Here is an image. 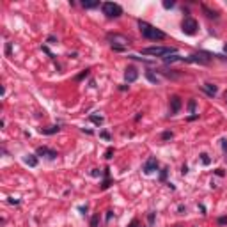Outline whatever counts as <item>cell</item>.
Returning <instances> with one entry per match:
<instances>
[{
    "label": "cell",
    "mask_w": 227,
    "mask_h": 227,
    "mask_svg": "<svg viewBox=\"0 0 227 227\" xmlns=\"http://www.w3.org/2000/svg\"><path fill=\"white\" fill-rule=\"evenodd\" d=\"M197 29H199L197 20H194L192 16H185V20H183V23H181V30L185 32L186 36H195Z\"/></svg>",
    "instance_id": "5b68a950"
},
{
    "label": "cell",
    "mask_w": 227,
    "mask_h": 227,
    "mask_svg": "<svg viewBox=\"0 0 227 227\" xmlns=\"http://www.w3.org/2000/svg\"><path fill=\"white\" fill-rule=\"evenodd\" d=\"M100 174H101V172H100L98 169H93V170H91V176H93V177H98Z\"/></svg>",
    "instance_id": "4dcf8cb0"
},
{
    "label": "cell",
    "mask_w": 227,
    "mask_h": 227,
    "mask_svg": "<svg viewBox=\"0 0 227 227\" xmlns=\"http://www.w3.org/2000/svg\"><path fill=\"white\" fill-rule=\"evenodd\" d=\"M155 215H156L155 211H149V215H147V222H149V225H151V227L155 225Z\"/></svg>",
    "instance_id": "7402d4cb"
},
{
    "label": "cell",
    "mask_w": 227,
    "mask_h": 227,
    "mask_svg": "<svg viewBox=\"0 0 227 227\" xmlns=\"http://www.w3.org/2000/svg\"><path fill=\"white\" fill-rule=\"evenodd\" d=\"M107 39H108L113 52H124L130 46V39L126 36H123V34H108Z\"/></svg>",
    "instance_id": "7a4b0ae2"
},
{
    "label": "cell",
    "mask_w": 227,
    "mask_h": 227,
    "mask_svg": "<svg viewBox=\"0 0 227 227\" xmlns=\"http://www.w3.org/2000/svg\"><path fill=\"white\" fill-rule=\"evenodd\" d=\"M128 227H138V220H137V218H135V220H131V224H130Z\"/></svg>",
    "instance_id": "d590c367"
},
{
    "label": "cell",
    "mask_w": 227,
    "mask_h": 227,
    "mask_svg": "<svg viewBox=\"0 0 227 227\" xmlns=\"http://www.w3.org/2000/svg\"><path fill=\"white\" fill-rule=\"evenodd\" d=\"M181 98H179V96H172V98H170V112L172 113H177L179 112V110H181Z\"/></svg>",
    "instance_id": "30bf717a"
},
{
    "label": "cell",
    "mask_w": 227,
    "mask_h": 227,
    "mask_svg": "<svg viewBox=\"0 0 227 227\" xmlns=\"http://www.w3.org/2000/svg\"><path fill=\"white\" fill-rule=\"evenodd\" d=\"M165 177H167V169H163V170H162V176H160V179L165 181Z\"/></svg>",
    "instance_id": "e575fe53"
},
{
    "label": "cell",
    "mask_w": 227,
    "mask_h": 227,
    "mask_svg": "<svg viewBox=\"0 0 227 227\" xmlns=\"http://www.w3.org/2000/svg\"><path fill=\"white\" fill-rule=\"evenodd\" d=\"M224 52H227V44H225V46H224Z\"/></svg>",
    "instance_id": "b9f144b4"
},
{
    "label": "cell",
    "mask_w": 227,
    "mask_h": 227,
    "mask_svg": "<svg viewBox=\"0 0 227 227\" xmlns=\"http://www.w3.org/2000/svg\"><path fill=\"white\" fill-rule=\"evenodd\" d=\"M100 137H101V138H105V140H110V133H108V131H100Z\"/></svg>",
    "instance_id": "484cf974"
},
{
    "label": "cell",
    "mask_w": 227,
    "mask_h": 227,
    "mask_svg": "<svg viewBox=\"0 0 227 227\" xmlns=\"http://www.w3.org/2000/svg\"><path fill=\"white\" fill-rule=\"evenodd\" d=\"M163 62H165V64H172V62H185V57H181V55L174 53L172 57H170V55H169V57H165V59H163Z\"/></svg>",
    "instance_id": "7c38bea8"
},
{
    "label": "cell",
    "mask_w": 227,
    "mask_h": 227,
    "mask_svg": "<svg viewBox=\"0 0 227 227\" xmlns=\"http://www.w3.org/2000/svg\"><path fill=\"white\" fill-rule=\"evenodd\" d=\"M55 41H57V37H55V36H50V37H48V43H50V44H53Z\"/></svg>",
    "instance_id": "8d00e7d4"
},
{
    "label": "cell",
    "mask_w": 227,
    "mask_h": 227,
    "mask_svg": "<svg viewBox=\"0 0 227 227\" xmlns=\"http://www.w3.org/2000/svg\"><path fill=\"white\" fill-rule=\"evenodd\" d=\"M7 202H9V204H20V201H16V199H9Z\"/></svg>",
    "instance_id": "74e56055"
},
{
    "label": "cell",
    "mask_w": 227,
    "mask_h": 227,
    "mask_svg": "<svg viewBox=\"0 0 227 227\" xmlns=\"http://www.w3.org/2000/svg\"><path fill=\"white\" fill-rule=\"evenodd\" d=\"M215 174H217L218 177H224V176H225V172H224V169H217V170H215Z\"/></svg>",
    "instance_id": "f1b7e54d"
},
{
    "label": "cell",
    "mask_w": 227,
    "mask_h": 227,
    "mask_svg": "<svg viewBox=\"0 0 227 227\" xmlns=\"http://www.w3.org/2000/svg\"><path fill=\"white\" fill-rule=\"evenodd\" d=\"M188 110H190V113H195V100L188 101Z\"/></svg>",
    "instance_id": "d4e9b609"
},
{
    "label": "cell",
    "mask_w": 227,
    "mask_h": 227,
    "mask_svg": "<svg viewBox=\"0 0 227 227\" xmlns=\"http://www.w3.org/2000/svg\"><path fill=\"white\" fill-rule=\"evenodd\" d=\"M137 78H138V71H137L135 68H128L126 73H124V80H126L128 83H133Z\"/></svg>",
    "instance_id": "9c48e42d"
},
{
    "label": "cell",
    "mask_w": 227,
    "mask_h": 227,
    "mask_svg": "<svg viewBox=\"0 0 227 227\" xmlns=\"http://www.w3.org/2000/svg\"><path fill=\"white\" fill-rule=\"evenodd\" d=\"M220 142H222V149H224V153L227 155V140L224 138V140H220Z\"/></svg>",
    "instance_id": "1f68e13d"
},
{
    "label": "cell",
    "mask_w": 227,
    "mask_h": 227,
    "mask_svg": "<svg viewBox=\"0 0 227 227\" xmlns=\"http://www.w3.org/2000/svg\"><path fill=\"white\" fill-rule=\"evenodd\" d=\"M213 59V55L209 52H199L194 55H188L185 57V62H195V64H208V62Z\"/></svg>",
    "instance_id": "8992f818"
},
{
    "label": "cell",
    "mask_w": 227,
    "mask_h": 227,
    "mask_svg": "<svg viewBox=\"0 0 227 227\" xmlns=\"http://www.w3.org/2000/svg\"><path fill=\"white\" fill-rule=\"evenodd\" d=\"M201 162H202V165H209V163H211V158H209L206 153H202V155H201Z\"/></svg>",
    "instance_id": "44dd1931"
},
{
    "label": "cell",
    "mask_w": 227,
    "mask_h": 227,
    "mask_svg": "<svg viewBox=\"0 0 227 227\" xmlns=\"http://www.w3.org/2000/svg\"><path fill=\"white\" fill-rule=\"evenodd\" d=\"M59 130H61V126L55 124V126H50V128H41V133L43 135H53V133H57Z\"/></svg>",
    "instance_id": "4fadbf2b"
},
{
    "label": "cell",
    "mask_w": 227,
    "mask_h": 227,
    "mask_svg": "<svg viewBox=\"0 0 227 227\" xmlns=\"http://www.w3.org/2000/svg\"><path fill=\"white\" fill-rule=\"evenodd\" d=\"M112 155H113V149H112V147H108V149H107V153H105V158H107V160H110V158H112Z\"/></svg>",
    "instance_id": "4316f807"
},
{
    "label": "cell",
    "mask_w": 227,
    "mask_h": 227,
    "mask_svg": "<svg viewBox=\"0 0 227 227\" xmlns=\"http://www.w3.org/2000/svg\"><path fill=\"white\" fill-rule=\"evenodd\" d=\"M5 55H11V43H5Z\"/></svg>",
    "instance_id": "d6a6232c"
},
{
    "label": "cell",
    "mask_w": 227,
    "mask_h": 227,
    "mask_svg": "<svg viewBox=\"0 0 227 227\" xmlns=\"http://www.w3.org/2000/svg\"><path fill=\"white\" fill-rule=\"evenodd\" d=\"M201 89H202V93H206L208 96H217L218 93V87L217 85H213V83H204V85H201Z\"/></svg>",
    "instance_id": "8fae6325"
},
{
    "label": "cell",
    "mask_w": 227,
    "mask_h": 227,
    "mask_svg": "<svg viewBox=\"0 0 227 227\" xmlns=\"http://www.w3.org/2000/svg\"><path fill=\"white\" fill-rule=\"evenodd\" d=\"M138 29L142 32L145 39H151V41H160V39H165V32H162L160 29H156L153 25H149L147 21L138 20Z\"/></svg>",
    "instance_id": "6da1fadb"
},
{
    "label": "cell",
    "mask_w": 227,
    "mask_h": 227,
    "mask_svg": "<svg viewBox=\"0 0 227 227\" xmlns=\"http://www.w3.org/2000/svg\"><path fill=\"white\" fill-rule=\"evenodd\" d=\"M98 224H100V213H94L91 218V227H98Z\"/></svg>",
    "instance_id": "ffe728a7"
},
{
    "label": "cell",
    "mask_w": 227,
    "mask_h": 227,
    "mask_svg": "<svg viewBox=\"0 0 227 227\" xmlns=\"http://www.w3.org/2000/svg\"><path fill=\"white\" fill-rule=\"evenodd\" d=\"M101 11H103V14L107 18H119L123 14V7L119 4H113V2H103Z\"/></svg>",
    "instance_id": "277c9868"
},
{
    "label": "cell",
    "mask_w": 227,
    "mask_h": 227,
    "mask_svg": "<svg viewBox=\"0 0 227 227\" xmlns=\"http://www.w3.org/2000/svg\"><path fill=\"white\" fill-rule=\"evenodd\" d=\"M36 155H37V156H44V158H48V160H55V158L59 156V153H57V151H53V149H48V147L41 145V147H37Z\"/></svg>",
    "instance_id": "52a82bcc"
},
{
    "label": "cell",
    "mask_w": 227,
    "mask_h": 227,
    "mask_svg": "<svg viewBox=\"0 0 227 227\" xmlns=\"http://www.w3.org/2000/svg\"><path fill=\"white\" fill-rule=\"evenodd\" d=\"M25 163H27L29 167H36V165H37V156H36V155L25 156Z\"/></svg>",
    "instance_id": "9a60e30c"
},
{
    "label": "cell",
    "mask_w": 227,
    "mask_h": 227,
    "mask_svg": "<svg viewBox=\"0 0 227 227\" xmlns=\"http://www.w3.org/2000/svg\"><path fill=\"white\" fill-rule=\"evenodd\" d=\"M78 209H80L82 213H87V206H80V208H78Z\"/></svg>",
    "instance_id": "ab89813d"
},
{
    "label": "cell",
    "mask_w": 227,
    "mask_h": 227,
    "mask_svg": "<svg viewBox=\"0 0 227 227\" xmlns=\"http://www.w3.org/2000/svg\"><path fill=\"white\" fill-rule=\"evenodd\" d=\"M89 121L100 126V124H103V121H105V119L101 117V115H89Z\"/></svg>",
    "instance_id": "ac0fdd59"
},
{
    "label": "cell",
    "mask_w": 227,
    "mask_h": 227,
    "mask_svg": "<svg viewBox=\"0 0 227 227\" xmlns=\"http://www.w3.org/2000/svg\"><path fill=\"white\" fill-rule=\"evenodd\" d=\"M197 117H199V115H197V113H195V115H190V117H188V121H195Z\"/></svg>",
    "instance_id": "60d3db41"
},
{
    "label": "cell",
    "mask_w": 227,
    "mask_h": 227,
    "mask_svg": "<svg viewBox=\"0 0 227 227\" xmlns=\"http://www.w3.org/2000/svg\"><path fill=\"white\" fill-rule=\"evenodd\" d=\"M177 52L176 48H172V46H147V48H144L142 50V53L144 55H153V57H169V55H174V53Z\"/></svg>",
    "instance_id": "3957f363"
},
{
    "label": "cell",
    "mask_w": 227,
    "mask_h": 227,
    "mask_svg": "<svg viewBox=\"0 0 227 227\" xmlns=\"http://www.w3.org/2000/svg\"><path fill=\"white\" fill-rule=\"evenodd\" d=\"M202 11L206 12L208 18H218V12H217V11H211L208 5H204V4H202Z\"/></svg>",
    "instance_id": "2e32d148"
},
{
    "label": "cell",
    "mask_w": 227,
    "mask_h": 227,
    "mask_svg": "<svg viewBox=\"0 0 227 227\" xmlns=\"http://www.w3.org/2000/svg\"><path fill=\"white\" fill-rule=\"evenodd\" d=\"M174 5H176L174 0H165V2H163V7H165V9H172Z\"/></svg>",
    "instance_id": "cb8c5ba5"
},
{
    "label": "cell",
    "mask_w": 227,
    "mask_h": 227,
    "mask_svg": "<svg viewBox=\"0 0 227 227\" xmlns=\"http://www.w3.org/2000/svg\"><path fill=\"white\" fill-rule=\"evenodd\" d=\"M186 172H188V167L183 165V169H181V174H186Z\"/></svg>",
    "instance_id": "f35d334b"
},
{
    "label": "cell",
    "mask_w": 227,
    "mask_h": 227,
    "mask_svg": "<svg viewBox=\"0 0 227 227\" xmlns=\"http://www.w3.org/2000/svg\"><path fill=\"white\" fill-rule=\"evenodd\" d=\"M145 76H147V80H149V82H153V83H158V82H160V78H158V76H155L151 71H145Z\"/></svg>",
    "instance_id": "d6986e66"
},
{
    "label": "cell",
    "mask_w": 227,
    "mask_h": 227,
    "mask_svg": "<svg viewBox=\"0 0 227 227\" xmlns=\"http://www.w3.org/2000/svg\"><path fill=\"white\" fill-rule=\"evenodd\" d=\"M113 217V211H107V222H110Z\"/></svg>",
    "instance_id": "836d02e7"
},
{
    "label": "cell",
    "mask_w": 227,
    "mask_h": 227,
    "mask_svg": "<svg viewBox=\"0 0 227 227\" xmlns=\"http://www.w3.org/2000/svg\"><path fill=\"white\" fill-rule=\"evenodd\" d=\"M89 71H91V69H85V71H83L82 75H78V76H76V80H82V78H85V76L89 75Z\"/></svg>",
    "instance_id": "83f0119b"
},
{
    "label": "cell",
    "mask_w": 227,
    "mask_h": 227,
    "mask_svg": "<svg viewBox=\"0 0 227 227\" xmlns=\"http://www.w3.org/2000/svg\"><path fill=\"white\" fill-rule=\"evenodd\" d=\"M172 137H174L172 131H163V133H162V140H170Z\"/></svg>",
    "instance_id": "603a6c76"
},
{
    "label": "cell",
    "mask_w": 227,
    "mask_h": 227,
    "mask_svg": "<svg viewBox=\"0 0 227 227\" xmlns=\"http://www.w3.org/2000/svg\"><path fill=\"white\" fill-rule=\"evenodd\" d=\"M110 186V177H108V169H105V179L101 183V190H107Z\"/></svg>",
    "instance_id": "e0dca14e"
},
{
    "label": "cell",
    "mask_w": 227,
    "mask_h": 227,
    "mask_svg": "<svg viewBox=\"0 0 227 227\" xmlns=\"http://www.w3.org/2000/svg\"><path fill=\"white\" fill-rule=\"evenodd\" d=\"M225 101H227V93H225Z\"/></svg>",
    "instance_id": "7bdbcfd3"
},
{
    "label": "cell",
    "mask_w": 227,
    "mask_h": 227,
    "mask_svg": "<svg viewBox=\"0 0 227 227\" xmlns=\"http://www.w3.org/2000/svg\"><path fill=\"white\" fill-rule=\"evenodd\" d=\"M218 224H220V225H225V224H227V217H220V218H218Z\"/></svg>",
    "instance_id": "f546056e"
},
{
    "label": "cell",
    "mask_w": 227,
    "mask_h": 227,
    "mask_svg": "<svg viewBox=\"0 0 227 227\" xmlns=\"http://www.w3.org/2000/svg\"><path fill=\"white\" fill-rule=\"evenodd\" d=\"M156 169H158V160H156L155 156H151L144 163V169H142V170H144V174H153Z\"/></svg>",
    "instance_id": "ba28073f"
},
{
    "label": "cell",
    "mask_w": 227,
    "mask_h": 227,
    "mask_svg": "<svg viewBox=\"0 0 227 227\" xmlns=\"http://www.w3.org/2000/svg\"><path fill=\"white\" fill-rule=\"evenodd\" d=\"M82 7H85V9H94V7H100V2H98V0H83Z\"/></svg>",
    "instance_id": "5bb4252c"
}]
</instances>
